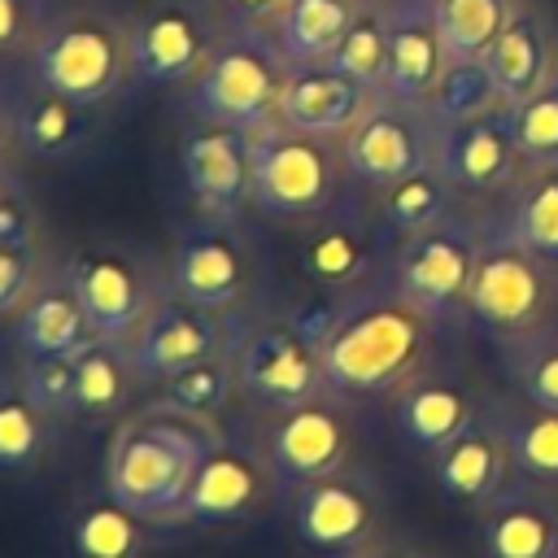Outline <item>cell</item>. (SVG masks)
Returning a JSON list of instances; mask_svg holds the SVG:
<instances>
[{
    "label": "cell",
    "mask_w": 558,
    "mask_h": 558,
    "mask_svg": "<svg viewBox=\"0 0 558 558\" xmlns=\"http://www.w3.org/2000/svg\"><path fill=\"white\" fill-rule=\"evenodd\" d=\"M214 414H196L170 401L140 405L122 414L118 432L109 436L105 453V493L118 497L126 510L161 523H183L187 488L205 462V453L222 440Z\"/></svg>",
    "instance_id": "obj_1"
},
{
    "label": "cell",
    "mask_w": 558,
    "mask_h": 558,
    "mask_svg": "<svg viewBox=\"0 0 558 558\" xmlns=\"http://www.w3.org/2000/svg\"><path fill=\"white\" fill-rule=\"evenodd\" d=\"M427 349V314L405 296L344 301L327 340L318 344L327 388L336 397H375L405 384Z\"/></svg>",
    "instance_id": "obj_2"
},
{
    "label": "cell",
    "mask_w": 558,
    "mask_h": 558,
    "mask_svg": "<svg viewBox=\"0 0 558 558\" xmlns=\"http://www.w3.org/2000/svg\"><path fill=\"white\" fill-rule=\"evenodd\" d=\"M26 78L52 87L74 105H109L131 74V22L105 9H52L26 48Z\"/></svg>",
    "instance_id": "obj_3"
},
{
    "label": "cell",
    "mask_w": 558,
    "mask_h": 558,
    "mask_svg": "<svg viewBox=\"0 0 558 558\" xmlns=\"http://www.w3.org/2000/svg\"><path fill=\"white\" fill-rule=\"evenodd\" d=\"M288 70L292 65L283 61L270 26L231 22L209 61L183 83V100L201 122H222L253 135L279 118Z\"/></svg>",
    "instance_id": "obj_4"
},
{
    "label": "cell",
    "mask_w": 558,
    "mask_h": 558,
    "mask_svg": "<svg viewBox=\"0 0 558 558\" xmlns=\"http://www.w3.org/2000/svg\"><path fill=\"white\" fill-rule=\"evenodd\" d=\"M253 144V209L266 218H318L340 196V166L331 140L270 122L248 135Z\"/></svg>",
    "instance_id": "obj_5"
},
{
    "label": "cell",
    "mask_w": 558,
    "mask_h": 558,
    "mask_svg": "<svg viewBox=\"0 0 558 558\" xmlns=\"http://www.w3.org/2000/svg\"><path fill=\"white\" fill-rule=\"evenodd\" d=\"M231 366L240 397L257 401L262 410H288L314 397H327V371L318 344L279 318H253L240 314L231 331Z\"/></svg>",
    "instance_id": "obj_6"
},
{
    "label": "cell",
    "mask_w": 558,
    "mask_h": 558,
    "mask_svg": "<svg viewBox=\"0 0 558 558\" xmlns=\"http://www.w3.org/2000/svg\"><path fill=\"white\" fill-rule=\"evenodd\" d=\"M166 288L231 318L248 314L257 296V253L235 218H196L183 227L170 244Z\"/></svg>",
    "instance_id": "obj_7"
},
{
    "label": "cell",
    "mask_w": 558,
    "mask_h": 558,
    "mask_svg": "<svg viewBox=\"0 0 558 558\" xmlns=\"http://www.w3.org/2000/svg\"><path fill=\"white\" fill-rule=\"evenodd\" d=\"M235 17L218 0H153L131 22V74L148 87H183Z\"/></svg>",
    "instance_id": "obj_8"
},
{
    "label": "cell",
    "mask_w": 558,
    "mask_h": 558,
    "mask_svg": "<svg viewBox=\"0 0 558 558\" xmlns=\"http://www.w3.org/2000/svg\"><path fill=\"white\" fill-rule=\"evenodd\" d=\"M61 275L70 279L96 340H118V344H126L140 331V323L166 292V279H153L140 257L109 248V244L70 253Z\"/></svg>",
    "instance_id": "obj_9"
},
{
    "label": "cell",
    "mask_w": 558,
    "mask_h": 558,
    "mask_svg": "<svg viewBox=\"0 0 558 558\" xmlns=\"http://www.w3.org/2000/svg\"><path fill=\"white\" fill-rule=\"evenodd\" d=\"M480 248L484 244L449 218L427 227V231L405 235V244L392 257L397 296H405L427 318H449L453 310H466V292H471Z\"/></svg>",
    "instance_id": "obj_10"
},
{
    "label": "cell",
    "mask_w": 558,
    "mask_h": 558,
    "mask_svg": "<svg viewBox=\"0 0 558 558\" xmlns=\"http://www.w3.org/2000/svg\"><path fill=\"white\" fill-rule=\"evenodd\" d=\"M283 488L279 471L270 466V458L262 453L257 440H231L222 436L192 488H187V501H183V523H196V527H218V523H248L257 519L270 497Z\"/></svg>",
    "instance_id": "obj_11"
},
{
    "label": "cell",
    "mask_w": 558,
    "mask_h": 558,
    "mask_svg": "<svg viewBox=\"0 0 558 558\" xmlns=\"http://www.w3.org/2000/svg\"><path fill=\"white\" fill-rule=\"evenodd\" d=\"M231 331L235 318L205 310L179 292H161L157 305L148 310V318L140 323V331L126 340L131 362L140 384H161L166 375H174L179 366H192L201 357H218L231 349Z\"/></svg>",
    "instance_id": "obj_12"
},
{
    "label": "cell",
    "mask_w": 558,
    "mask_h": 558,
    "mask_svg": "<svg viewBox=\"0 0 558 558\" xmlns=\"http://www.w3.org/2000/svg\"><path fill=\"white\" fill-rule=\"evenodd\" d=\"M257 445L279 471L283 488H301L349 462L353 432H349L344 410L336 405V392H327V397H314L288 410H270Z\"/></svg>",
    "instance_id": "obj_13"
},
{
    "label": "cell",
    "mask_w": 558,
    "mask_h": 558,
    "mask_svg": "<svg viewBox=\"0 0 558 558\" xmlns=\"http://www.w3.org/2000/svg\"><path fill=\"white\" fill-rule=\"evenodd\" d=\"M379 523V493L357 471H331L292 488V527L305 549L323 558H357L371 549Z\"/></svg>",
    "instance_id": "obj_14"
},
{
    "label": "cell",
    "mask_w": 558,
    "mask_h": 558,
    "mask_svg": "<svg viewBox=\"0 0 558 558\" xmlns=\"http://www.w3.org/2000/svg\"><path fill=\"white\" fill-rule=\"evenodd\" d=\"M432 144H436V122L427 109L397 105V100L379 96L362 113V122L340 140V157L357 183L379 192V187L414 174L418 166H427Z\"/></svg>",
    "instance_id": "obj_15"
},
{
    "label": "cell",
    "mask_w": 558,
    "mask_h": 558,
    "mask_svg": "<svg viewBox=\"0 0 558 558\" xmlns=\"http://www.w3.org/2000/svg\"><path fill=\"white\" fill-rule=\"evenodd\" d=\"M179 170L201 218H235L244 205H253L248 131L196 118L179 140Z\"/></svg>",
    "instance_id": "obj_16"
},
{
    "label": "cell",
    "mask_w": 558,
    "mask_h": 558,
    "mask_svg": "<svg viewBox=\"0 0 558 558\" xmlns=\"http://www.w3.org/2000/svg\"><path fill=\"white\" fill-rule=\"evenodd\" d=\"M541 305H545L541 257L532 248H523L514 235L484 244L475 275H471V292H466L471 318L497 336H510V331L532 327Z\"/></svg>",
    "instance_id": "obj_17"
},
{
    "label": "cell",
    "mask_w": 558,
    "mask_h": 558,
    "mask_svg": "<svg viewBox=\"0 0 558 558\" xmlns=\"http://www.w3.org/2000/svg\"><path fill=\"white\" fill-rule=\"evenodd\" d=\"M384 22H388L384 96L397 105L427 109L449 65L440 31H436V0H392L384 4Z\"/></svg>",
    "instance_id": "obj_18"
},
{
    "label": "cell",
    "mask_w": 558,
    "mask_h": 558,
    "mask_svg": "<svg viewBox=\"0 0 558 558\" xmlns=\"http://www.w3.org/2000/svg\"><path fill=\"white\" fill-rule=\"evenodd\" d=\"M519 144L510 135L506 105L466 122H436L432 161L445 170V179L458 192H497L510 183L519 166Z\"/></svg>",
    "instance_id": "obj_19"
},
{
    "label": "cell",
    "mask_w": 558,
    "mask_h": 558,
    "mask_svg": "<svg viewBox=\"0 0 558 558\" xmlns=\"http://www.w3.org/2000/svg\"><path fill=\"white\" fill-rule=\"evenodd\" d=\"M379 96L371 87H362L357 78H349L331 61H323V65H292L288 83H283V96H279V118L275 122L336 144V140H344L362 122V113Z\"/></svg>",
    "instance_id": "obj_20"
},
{
    "label": "cell",
    "mask_w": 558,
    "mask_h": 558,
    "mask_svg": "<svg viewBox=\"0 0 558 558\" xmlns=\"http://www.w3.org/2000/svg\"><path fill=\"white\" fill-rule=\"evenodd\" d=\"M296 262H301V275L314 288H323L327 296H344V292H353L375 270L379 235H375V227L357 209L331 205L305 231V240L296 248Z\"/></svg>",
    "instance_id": "obj_21"
},
{
    "label": "cell",
    "mask_w": 558,
    "mask_h": 558,
    "mask_svg": "<svg viewBox=\"0 0 558 558\" xmlns=\"http://www.w3.org/2000/svg\"><path fill=\"white\" fill-rule=\"evenodd\" d=\"M13 318L22 357H74L83 344L96 340L65 275H48Z\"/></svg>",
    "instance_id": "obj_22"
},
{
    "label": "cell",
    "mask_w": 558,
    "mask_h": 558,
    "mask_svg": "<svg viewBox=\"0 0 558 558\" xmlns=\"http://www.w3.org/2000/svg\"><path fill=\"white\" fill-rule=\"evenodd\" d=\"M13 118H17V148L39 161H65L92 135L87 105H74L35 78H26L13 92Z\"/></svg>",
    "instance_id": "obj_23"
},
{
    "label": "cell",
    "mask_w": 558,
    "mask_h": 558,
    "mask_svg": "<svg viewBox=\"0 0 558 558\" xmlns=\"http://www.w3.org/2000/svg\"><path fill=\"white\" fill-rule=\"evenodd\" d=\"M392 418H397V432L414 445V449H445L458 432H466L475 423V410H471V392L453 379H418V384H405L397 405H392Z\"/></svg>",
    "instance_id": "obj_24"
},
{
    "label": "cell",
    "mask_w": 558,
    "mask_h": 558,
    "mask_svg": "<svg viewBox=\"0 0 558 558\" xmlns=\"http://www.w3.org/2000/svg\"><path fill=\"white\" fill-rule=\"evenodd\" d=\"M135 362L131 349L118 340H92L74 353V418L83 423H109L126 414L135 397Z\"/></svg>",
    "instance_id": "obj_25"
},
{
    "label": "cell",
    "mask_w": 558,
    "mask_h": 558,
    "mask_svg": "<svg viewBox=\"0 0 558 558\" xmlns=\"http://www.w3.org/2000/svg\"><path fill=\"white\" fill-rule=\"evenodd\" d=\"M362 9V0H288L270 22V35L288 65H323L336 57L344 31Z\"/></svg>",
    "instance_id": "obj_26"
},
{
    "label": "cell",
    "mask_w": 558,
    "mask_h": 558,
    "mask_svg": "<svg viewBox=\"0 0 558 558\" xmlns=\"http://www.w3.org/2000/svg\"><path fill=\"white\" fill-rule=\"evenodd\" d=\"M510 445L484 423L458 432L445 449H436V484L458 501H493L501 493Z\"/></svg>",
    "instance_id": "obj_27"
},
{
    "label": "cell",
    "mask_w": 558,
    "mask_h": 558,
    "mask_svg": "<svg viewBox=\"0 0 558 558\" xmlns=\"http://www.w3.org/2000/svg\"><path fill=\"white\" fill-rule=\"evenodd\" d=\"M501 105H519L532 92H541L549 83V35L532 13H510L506 31L497 35V44L484 57Z\"/></svg>",
    "instance_id": "obj_28"
},
{
    "label": "cell",
    "mask_w": 558,
    "mask_h": 558,
    "mask_svg": "<svg viewBox=\"0 0 558 558\" xmlns=\"http://www.w3.org/2000/svg\"><path fill=\"white\" fill-rule=\"evenodd\" d=\"M148 519L126 510L118 497H92L70 510L65 541L74 558H144L148 549Z\"/></svg>",
    "instance_id": "obj_29"
},
{
    "label": "cell",
    "mask_w": 558,
    "mask_h": 558,
    "mask_svg": "<svg viewBox=\"0 0 558 558\" xmlns=\"http://www.w3.org/2000/svg\"><path fill=\"white\" fill-rule=\"evenodd\" d=\"M488 558H554L558 554V519L523 493H497L493 514L484 523Z\"/></svg>",
    "instance_id": "obj_30"
},
{
    "label": "cell",
    "mask_w": 558,
    "mask_h": 558,
    "mask_svg": "<svg viewBox=\"0 0 558 558\" xmlns=\"http://www.w3.org/2000/svg\"><path fill=\"white\" fill-rule=\"evenodd\" d=\"M57 418L26 392L22 375H0V475H26L44 462Z\"/></svg>",
    "instance_id": "obj_31"
},
{
    "label": "cell",
    "mask_w": 558,
    "mask_h": 558,
    "mask_svg": "<svg viewBox=\"0 0 558 558\" xmlns=\"http://www.w3.org/2000/svg\"><path fill=\"white\" fill-rule=\"evenodd\" d=\"M453 183L445 179V170L436 161L418 166L414 174L379 187V222L388 231H397L401 240L414 235V231H427L436 222L449 218V201H453Z\"/></svg>",
    "instance_id": "obj_32"
},
{
    "label": "cell",
    "mask_w": 558,
    "mask_h": 558,
    "mask_svg": "<svg viewBox=\"0 0 558 558\" xmlns=\"http://www.w3.org/2000/svg\"><path fill=\"white\" fill-rule=\"evenodd\" d=\"M510 22V0H436V31L449 61H484Z\"/></svg>",
    "instance_id": "obj_33"
},
{
    "label": "cell",
    "mask_w": 558,
    "mask_h": 558,
    "mask_svg": "<svg viewBox=\"0 0 558 558\" xmlns=\"http://www.w3.org/2000/svg\"><path fill=\"white\" fill-rule=\"evenodd\" d=\"M157 388H161V401L218 418V414L227 410V401L240 392L235 366H231V349L218 353V357H201V362H192V366H179V371L166 375Z\"/></svg>",
    "instance_id": "obj_34"
},
{
    "label": "cell",
    "mask_w": 558,
    "mask_h": 558,
    "mask_svg": "<svg viewBox=\"0 0 558 558\" xmlns=\"http://www.w3.org/2000/svg\"><path fill=\"white\" fill-rule=\"evenodd\" d=\"M497 105H501V96H497V83L484 61H449L427 113H432V122H466V118L493 113Z\"/></svg>",
    "instance_id": "obj_35"
},
{
    "label": "cell",
    "mask_w": 558,
    "mask_h": 558,
    "mask_svg": "<svg viewBox=\"0 0 558 558\" xmlns=\"http://www.w3.org/2000/svg\"><path fill=\"white\" fill-rule=\"evenodd\" d=\"M523 248H532L541 262L558 266V161H545L514 209V231Z\"/></svg>",
    "instance_id": "obj_36"
},
{
    "label": "cell",
    "mask_w": 558,
    "mask_h": 558,
    "mask_svg": "<svg viewBox=\"0 0 558 558\" xmlns=\"http://www.w3.org/2000/svg\"><path fill=\"white\" fill-rule=\"evenodd\" d=\"M331 65L344 70L349 78H357L362 87H371L375 96H384V74H388V22H384V9L366 4L353 17V26L344 31Z\"/></svg>",
    "instance_id": "obj_37"
},
{
    "label": "cell",
    "mask_w": 558,
    "mask_h": 558,
    "mask_svg": "<svg viewBox=\"0 0 558 558\" xmlns=\"http://www.w3.org/2000/svg\"><path fill=\"white\" fill-rule=\"evenodd\" d=\"M506 118H510V135L527 161H536V166L558 161V78L545 83L541 92H532L527 100L510 105Z\"/></svg>",
    "instance_id": "obj_38"
},
{
    "label": "cell",
    "mask_w": 558,
    "mask_h": 558,
    "mask_svg": "<svg viewBox=\"0 0 558 558\" xmlns=\"http://www.w3.org/2000/svg\"><path fill=\"white\" fill-rule=\"evenodd\" d=\"M506 445H510V458L523 475L532 480H558V414L554 410H541L532 418H519L510 432H506Z\"/></svg>",
    "instance_id": "obj_39"
},
{
    "label": "cell",
    "mask_w": 558,
    "mask_h": 558,
    "mask_svg": "<svg viewBox=\"0 0 558 558\" xmlns=\"http://www.w3.org/2000/svg\"><path fill=\"white\" fill-rule=\"evenodd\" d=\"M22 384L48 418H74V357H22Z\"/></svg>",
    "instance_id": "obj_40"
},
{
    "label": "cell",
    "mask_w": 558,
    "mask_h": 558,
    "mask_svg": "<svg viewBox=\"0 0 558 558\" xmlns=\"http://www.w3.org/2000/svg\"><path fill=\"white\" fill-rule=\"evenodd\" d=\"M44 279H48V266L39 244L0 248V318H13Z\"/></svg>",
    "instance_id": "obj_41"
},
{
    "label": "cell",
    "mask_w": 558,
    "mask_h": 558,
    "mask_svg": "<svg viewBox=\"0 0 558 558\" xmlns=\"http://www.w3.org/2000/svg\"><path fill=\"white\" fill-rule=\"evenodd\" d=\"M48 17V0H0V57H26Z\"/></svg>",
    "instance_id": "obj_42"
},
{
    "label": "cell",
    "mask_w": 558,
    "mask_h": 558,
    "mask_svg": "<svg viewBox=\"0 0 558 558\" xmlns=\"http://www.w3.org/2000/svg\"><path fill=\"white\" fill-rule=\"evenodd\" d=\"M17 244H39V209L22 183H13L0 196V248H17Z\"/></svg>",
    "instance_id": "obj_43"
},
{
    "label": "cell",
    "mask_w": 558,
    "mask_h": 558,
    "mask_svg": "<svg viewBox=\"0 0 558 558\" xmlns=\"http://www.w3.org/2000/svg\"><path fill=\"white\" fill-rule=\"evenodd\" d=\"M523 392L536 401V410H554L558 414V344H532V353L519 366Z\"/></svg>",
    "instance_id": "obj_44"
},
{
    "label": "cell",
    "mask_w": 558,
    "mask_h": 558,
    "mask_svg": "<svg viewBox=\"0 0 558 558\" xmlns=\"http://www.w3.org/2000/svg\"><path fill=\"white\" fill-rule=\"evenodd\" d=\"M235 22H262V26H270L279 13H283V4L288 0H218Z\"/></svg>",
    "instance_id": "obj_45"
},
{
    "label": "cell",
    "mask_w": 558,
    "mask_h": 558,
    "mask_svg": "<svg viewBox=\"0 0 558 558\" xmlns=\"http://www.w3.org/2000/svg\"><path fill=\"white\" fill-rule=\"evenodd\" d=\"M17 148V118H13V92H0V161Z\"/></svg>",
    "instance_id": "obj_46"
},
{
    "label": "cell",
    "mask_w": 558,
    "mask_h": 558,
    "mask_svg": "<svg viewBox=\"0 0 558 558\" xmlns=\"http://www.w3.org/2000/svg\"><path fill=\"white\" fill-rule=\"evenodd\" d=\"M357 558H414V554H405V549H362Z\"/></svg>",
    "instance_id": "obj_47"
},
{
    "label": "cell",
    "mask_w": 558,
    "mask_h": 558,
    "mask_svg": "<svg viewBox=\"0 0 558 558\" xmlns=\"http://www.w3.org/2000/svg\"><path fill=\"white\" fill-rule=\"evenodd\" d=\"M13 183H17V179H13V170H9V161H0V196H4V192H9Z\"/></svg>",
    "instance_id": "obj_48"
},
{
    "label": "cell",
    "mask_w": 558,
    "mask_h": 558,
    "mask_svg": "<svg viewBox=\"0 0 558 558\" xmlns=\"http://www.w3.org/2000/svg\"><path fill=\"white\" fill-rule=\"evenodd\" d=\"M362 4H375V9H384V4H392V0H362Z\"/></svg>",
    "instance_id": "obj_49"
}]
</instances>
